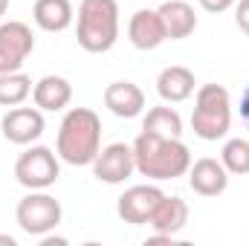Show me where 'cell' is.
I'll return each mask as SVG.
<instances>
[{
    "mask_svg": "<svg viewBox=\"0 0 249 246\" xmlns=\"http://www.w3.org/2000/svg\"><path fill=\"white\" fill-rule=\"evenodd\" d=\"M133 162H136V171L154 183L177 180V177H186L191 168V151L183 139L142 130L133 139Z\"/></svg>",
    "mask_w": 249,
    "mask_h": 246,
    "instance_id": "cell-1",
    "label": "cell"
},
{
    "mask_svg": "<svg viewBox=\"0 0 249 246\" xmlns=\"http://www.w3.org/2000/svg\"><path fill=\"white\" fill-rule=\"evenodd\" d=\"M102 151V119L90 107H70L58 124L55 154L67 165H90Z\"/></svg>",
    "mask_w": 249,
    "mask_h": 246,
    "instance_id": "cell-2",
    "label": "cell"
},
{
    "mask_svg": "<svg viewBox=\"0 0 249 246\" xmlns=\"http://www.w3.org/2000/svg\"><path fill=\"white\" fill-rule=\"evenodd\" d=\"M78 47L84 53H110L119 41V3L116 0H81L78 3Z\"/></svg>",
    "mask_w": 249,
    "mask_h": 246,
    "instance_id": "cell-3",
    "label": "cell"
},
{
    "mask_svg": "<svg viewBox=\"0 0 249 246\" xmlns=\"http://www.w3.org/2000/svg\"><path fill=\"white\" fill-rule=\"evenodd\" d=\"M232 127V99L223 84H200L194 90L191 130L203 142H217Z\"/></svg>",
    "mask_w": 249,
    "mask_h": 246,
    "instance_id": "cell-4",
    "label": "cell"
},
{
    "mask_svg": "<svg viewBox=\"0 0 249 246\" xmlns=\"http://www.w3.org/2000/svg\"><path fill=\"white\" fill-rule=\"evenodd\" d=\"M61 214V203L47 191H29L15 209V220L20 232H26L29 238H44L53 229H58Z\"/></svg>",
    "mask_w": 249,
    "mask_h": 246,
    "instance_id": "cell-5",
    "label": "cell"
},
{
    "mask_svg": "<svg viewBox=\"0 0 249 246\" xmlns=\"http://www.w3.org/2000/svg\"><path fill=\"white\" fill-rule=\"evenodd\" d=\"M58 177H61L58 154L47 145L26 148L15 162V180L29 191H47L50 185L58 183Z\"/></svg>",
    "mask_w": 249,
    "mask_h": 246,
    "instance_id": "cell-6",
    "label": "cell"
},
{
    "mask_svg": "<svg viewBox=\"0 0 249 246\" xmlns=\"http://www.w3.org/2000/svg\"><path fill=\"white\" fill-rule=\"evenodd\" d=\"M93 168V177L105 185H122L133 171H136V162H133V145H124V142H113V145H105L96 159L90 162Z\"/></svg>",
    "mask_w": 249,
    "mask_h": 246,
    "instance_id": "cell-7",
    "label": "cell"
},
{
    "mask_svg": "<svg viewBox=\"0 0 249 246\" xmlns=\"http://www.w3.org/2000/svg\"><path fill=\"white\" fill-rule=\"evenodd\" d=\"M162 197L165 194L157 185H130L116 200V214L130 226H148V220H151V214Z\"/></svg>",
    "mask_w": 249,
    "mask_h": 246,
    "instance_id": "cell-8",
    "label": "cell"
},
{
    "mask_svg": "<svg viewBox=\"0 0 249 246\" xmlns=\"http://www.w3.org/2000/svg\"><path fill=\"white\" fill-rule=\"evenodd\" d=\"M3 136L12 142V145H32L44 136L47 122H44V110L38 107H9L3 122H0Z\"/></svg>",
    "mask_w": 249,
    "mask_h": 246,
    "instance_id": "cell-9",
    "label": "cell"
},
{
    "mask_svg": "<svg viewBox=\"0 0 249 246\" xmlns=\"http://www.w3.org/2000/svg\"><path fill=\"white\" fill-rule=\"evenodd\" d=\"M127 38L136 50L148 53V50H157L162 41H168L165 35V26H162V18L157 9H136L127 20Z\"/></svg>",
    "mask_w": 249,
    "mask_h": 246,
    "instance_id": "cell-10",
    "label": "cell"
},
{
    "mask_svg": "<svg viewBox=\"0 0 249 246\" xmlns=\"http://www.w3.org/2000/svg\"><path fill=\"white\" fill-rule=\"evenodd\" d=\"M188 185L200 197H217L229 188V171L223 168L220 159H212V157L194 159L188 168Z\"/></svg>",
    "mask_w": 249,
    "mask_h": 246,
    "instance_id": "cell-11",
    "label": "cell"
},
{
    "mask_svg": "<svg viewBox=\"0 0 249 246\" xmlns=\"http://www.w3.org/2000/svg\"><path fill=\"white\" fill-rule=\"evenodd\" d=\"M105 107L119 119H136L145 110V93L133 81H113L105 87Z\"/></svg>",
    "mask_w": 249,
    "mask_h": 246,
    "instance_id": "cell-12",
    "label": "cell"
},
{
    "mask_svg": "<svg viewBox=\"0 0 249 246\" xmlns=\"http://www.w3.org/2000/svg\"><path fill=\"white\" fill-rule=\"evenodd\" d=\"M32 102L44 113H61L72 102V84L64 75H44L32 87Z\"/></svg>",
    "mask_w": 249,
    "mask_h": 246,
    "instance_id": "cell-13",
    "label": "cell"
},
{
    "mask_svg": "<svg viewBox=\"0 0 249 246\" xmlns=\"http://www.w3.org/2000/svg\"><path fill=\"white\" fill-rule=\"evenodd\" d=\"M197 90V81H194V72L188 67H180V64H171L165 67L160 75H157V93L165 105H180L194 96Z\"/></svg>",
    "mask_w": 249,
    "mask_h": 246,
    "instance_id": "cell-14",
    "label": "cell"
},
{
    "mask_svg": "<svg viewBox=\"0 0 249 246\" xmlns=\"http://www.w3.org/2000/svg\"><path fill=\"white\" fill-rule=\"evenodd\" d=\"M188 223V203L183 197H162L160 206L154 209L148 226L154 229V235H168V238H177Z\"/></svg>",
    "mask_w": 249,
    "mask_h": 246,
    "instance_id": "cell-15",
    "label": "cell"
},
{
    "mask_svg": "<svg viewBox=\"0 0 249 246\" xmlns=\"http://www.w3.org/2000/svg\"><path fill=\"white\" fill-rule=\"evenodd\" d=\"M157 12L162 18L165 35L171 41H183L188 35H194V29H197V12H194L191 3H186V0H168Z\"/></svg>",
    "mask_w": 249,
    "mask_h": 246,
    "instance_id": "cell-16",
    "label": "cell"
},
{
    "mask_svg": "<svg viewBox=\"0 0 249 246\" xmlns=\"http://www.w3.org/2000/svg\"><path fill=\"white\" fill-rule=\"evenodd\" d=\"M32 18H35L38 29H44V32H64V29H70L75 9L70 0H35Z\"/></svg>",
    "mask_w": 249,
    "mask_h": 246,
    "instance_id": "cell-17",
    "label": "cell"
},
{
    "mask_svg": "<svg viewBox=\"0 0 249 246\" xmlns=\"http://www.w3.org/2000/svg\"><path fill=\"white\" fill-rule=\"evenodd\" d=\"M142 130L148 133H157V136H171V139H180L183 136V119L174 107L168 105H157L145 113L142 119Z\"/></svg>",
    "mask_w": 249,
    "mask_h": 246,
    "instance_id": "cell-18",
    "label": "cell"
},
{
    "mask_svg": "<svg viewBox=\"0 0 249 246\" xmlns=\"http://www.w3.org/2000/svg\"><path fill=\"white\" fill-rule=\"evenodd\" d=\"M32 78L26 72H0V107H18L32 96Z\"/></svg>",
    "mask_w": 249,
    "mask_h": 246,
    "instance_id": "cell-19",
    "label": "cell"
},
{
    "mask_svg": "<svg viewBox=\"0 0 249 246\" xmlns=\"http://www.w3.org/2000/svg\"><path fill=\"white\" fill-rule=\"evenodd\" d=\"M220 162L229 174L235 177H247L249 174V139H226L223 151H220Z\"/></svg>",
    "mask_w": 249,
    "mask_h": 246,
    "instance_id": "cell-20",
    "label": "cell"
},
{
    "mask_svg": "<svg viewBox=\"0 0 249 246\" xmlns=\"http://www.w3.org/2000/svg\"><path fill=\"white\" fill-rule=\"evenodd\" d=\"M23 61H26V55L18 47H12L6 38H0V72H18Z\"/></svg>",
    "mask_w": 249,
    "mask_h": 246,
    "instance_id": "cell-21",
    "label": "cell"
},
{
    "mask_svg": "<svg viewBox=\"0 0 249 246\" xmlns=\"http://www.w3.org/2000/svg\"><path fill=\"white\" fill-rule=\"evenodd\" d=\"M235 23H238V29L249 35V0H238V6H235Z\"/></svg>",
    "mask_w": 249,
    "mask_h": 246,
    "instance_id": "cell-22",
    "label": "cell"
},
{
    "mask_svg": "<svg viewBox=\"0 0 249 246\" xmlns=\"http://www.w3.org/2000/svg\"><path fill=\"white\" fill-rule=\"evenodd\" d=\"M206 12H212V15H220V12H226V9H232L235 6V0H197Z\"/></svg>",
    "mask_w": 249,
    "mask_h": 246,
    "instance_id": "cell-23",
    "label": "cell"
},
{
    "mask_svg": "<svg viewBox=\"0 0 249 246\" xmlns=\"http://www.w3.org/2000/svg\"><path fill=\"white\" fill-rule=\"evenodd\" d=\"M241 119H244V124H247V130H249V84H247V90H244V96H241Z\"/></svg>",
    "mask_w": 249,
    "mask_h": 246,
    "instance_id": "cell-24",
    "label": "cell"
},
{
    "mask_svg": "<svg viewBox=\"0 0 249 246\" xmlns=\"http://www.w3.org/2000/svg\"><path fill=\"white\" fill-rule=\"evenodd\" d=\"M0 244L3 246H18V241H15L12 235H0Z\"/></svg>",
    "mask_w": 249,
    "mask_h": 246,
    "instance_id": "cell-25",
    "label": "cell"
},
{
    "mask_svg": "<svg viewBox=\"0 0 249 246\" xmlns=\"http://www.w3.org/2000/svg\"><path fill=\"white\" fill-rule=\"evenodd\" d=\"M6 12H9V0H0V18H3Z\"/></svg>",
    "mask_w": 249,
    "mask_h": 246,
    "instance_id": "cell-26",
    "label": "cell"
}]
</instances>
